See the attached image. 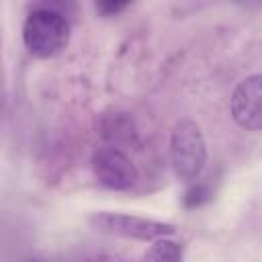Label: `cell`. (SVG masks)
I'll list each match as a JSON object with an SVG mask.
<instances>
[{"instance_id":"6da1fadb","label":"cell","mask_w":262,"mask_h":262,"mask_svg":"<svg viewBox=\"0 0 262 262\" xmlns=\"http://www.w3.org/2000/svg\"><path fill=\"white\" fill-rule=\"evenodd\" d=\"M23 43L35 57H53L70 43V20L53 6H37L23 23Z\"/></svg>"},{"instance_id":"7a4b0ae2","label":"cell","mask_w":262,"mask_h":262,"mask_svg":"<svg viewBox=\"0 0 262 262\" xmlns=\"http://www.w3.org/2000/svg\"><path fill=\"white\" fill-rule=\"evenodd\" d=\"M207 164V141L201 125L188 117L178 119L170 133V166L178 180H196Z\"/></svg>"},{"instance_id":"3957f363","label":"cell","mask_w":262,"mask_h":262,"mask_svg":"<svg viewBox=\"0 0 262 262\" xmlns=\"http://www.w3.org/2000/svg\"><path fill=\"white\" fill-rule=\"evenodd\" d=\"M88 223L94 231L137 242H156L160 237H170L176 233L174 223L121 211H96L90 215Z\"/></svg>"},{"instance_id":"277c9868","label":"cell","mask_w":262,"mask_h":262,"mask_svg":"<svg viewBox=\"0 0 262 262\" xmlns=\"http://www.w3.org/2000/svg\"><path fill=\"white\" fill-rule=\"evenodd\" d=\"M94 178L111 190H129L137 182V168L133 160L117 145H102L92 154Z\"/></svg>"},{"instance_id":"5b68a950","label":"cell","mask_w":262,"mask_h":262,"mask_svg":"<svg viewBox=\"0 0 262 262\" xmlns=\"http://www.w3.org/2000/svg\"><path fill=\"white\" fill-rule=\"evenodd\" d=\"M262 76L250 74L237 82L229 98L233 121L246 131H260L262 127Z\"/></svg>"},{"instance_id":"8992f818","label":"cell","mask_w":262,"mask_h":262,"mask_svg":"<svg viewBox=\"0 0 262 262\" xmlns=\"http://www.w3.org/2000/svg\"><path fill=\"white\" fill-rule=\"evenodd\" d=\"M141 262H182V246L172 237H160L151 242Z\"/></svg>"},{"instance_id":"52a82bcc","label":"cell","mask_w":262,"mask_h":262,"mask_svg":"<svg viewBox=\"0 0 262 262\" xmlns=\"http://www.w3.org/2000/svg\"><path fill=\"white\" fill-rule=\"evenodd\" d=\"M127 6L129 4H125V2H100V4H96V10L100 14H104V16H113V14L121 12V10H125Z\"/></svg>"},{"instance_id":"ba28073f","label":"cell","mask_w":262,"mask_h":262,"mask_svg":"<svg viewBox=\"0 0 262 262\" xmlns=\"http://www.w3.org/2000/svg\"><path fill=\"white\" fill-rule=\"evenodd\" d=\"M86 262H127V260H121L117 256H92Z\"/></svg>"},{"instance_id":"9c48e42d","label":"cell","mask_w":262,"mask_h":262,"mask_svg":"<svg viewBox=\"0 0 262 262\" xmlns=\"http://www.w3.org/2000/svg\"><path fill=\"white\" fill-rule=\"evenodd\" d=\"M20 262H45V260H41V258H25Z\"/></svg>"}]
</instances>
